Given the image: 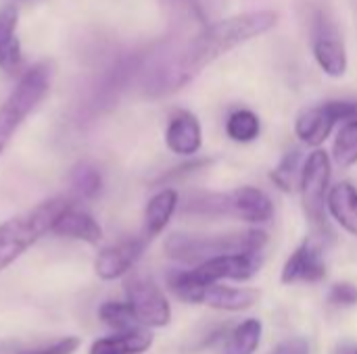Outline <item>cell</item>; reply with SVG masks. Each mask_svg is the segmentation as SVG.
I'll return each instance as SVG.
<instances>
[{"label":"cell","mask_w":357,"mask_h":354,"mask_svg":"<svg viewBox=\"0 0 357 354\" xmlns=\"http://www.w3.org/2000/svg\"><path fill=\"white\" fill-rule=\"evenodd\" d=\"M335 354H357V346L356 344H341V346H337Z\"/></svg>","instance_id":"obj_32"},{"label":"cell","mask_w":357,"mask_h":354,"mask_svg":"<svg viewBox=\"0 0 357 354\" xmlns=\"http://www.w3.org/2000/svg\"><path fill=\"white\" fill-rule=\"evenodd\" d=\"M50 65L38 63L31 69H27L21 79L17 81L15 90L8 94V98L0 106V156L10 144L17 129L23 125V121L36 111V106L44 100V96L50 90Z\"/></svg>","instance_id":"obj_4"},{"label":"cell","mask_w":357,"mask_h":354,"mask_svg":"<svg viewBox=\"0 0 357 354\" xmlns=\"http://www.w3.org/2000/svg\"><path fill=\"white\" fill-rule=\"evenodd\" d=\"M328 184H331V159L324 150H314L301 171V198H303V211L305 217L310 219L312 227L318 232L316 236L328 238L333 236L326 223V211H324V200H328Z\"/></svg>","instance_id":"obj_5"},{"label":"cell","mask_w":357,"mask_h":354,"mask_svg":"<svg viewBox=\"0 0 357 354\" xmlns=\"http://www.w3.org/2000/svg\"><path fill=\"white\" fill-rule=\"evenodd\" d=\"M167 284H169V290L184 303H190V305H201L205 300V294L207 290L192 277L190 269L186 271H174L169 273L167 277Z\"/></svg>","instance_id":"obj_25"},{"label":"cell","mask_w":357,"mask_h":354,"mask_svg":"<svg viewBox=\"0 0 357 354\" xmlns=\"http://www.w3.org/2000/svg\"><path fill=\"white\" fill-rule=\"evenodd\" d=\"M259 300V290L255 288H232V286H211L205 294L203 305L215 309V311H230V313H238V311H247L251 307H255Z\"/></svg>","instance_id":"obj_16"},{"label":"cell","mask_w":357,"mask_h":354,"mask_svg":"<svg viewBox=\"0 0 357 354\" xmlns=\"http://www.w3.org/2000/svg\"><path fill=\"white\" fill-rule=\"evenodd\" d=\"M259 129H261L259 117L247 108L234 111L226 121V134L234 142H253L259 136Z\"/></svg>","instance_id":"obj_23"},{"label":"cell","mask_w":357,"mask_h":354,"mask_svg":"<svg viewBox=\"0 0 357 354\" xmlns=\"http://www.w3.org/2000/svg\"><path fill=\"white\" fill-rule=\"evenodd\" d=\"M73 207L71 200L59 196L36 204L33 209L6 219L0 225V271L15 263L29 246H33L44 234L52 232L59 217Z\"/></svg>","instance_id":"obj_3"},{"label":"cell","mask_w":357,"mask_h":354,"mask_svg":"<svg viewBox=\"0 0 357 354\" xmlns=\"http://www.w3.org/2000/svg\"><path fill=\"white\" fill-rule=\"evenodd\" d=\"M153 344V336L146 330H134L100 338L90 346V354H142Z\"/></svg>","instance_id":"obj_19"},{"label":"cell","mask_w":357,"mask_h":354,"mask_svg":"<svg viewBox=\"0 0 357 354\" xmlns=\"http://www.w3.org/2000/svg\"><path fill=\"white\" fill-rule=\"evenodd\" d=\"M312 50L320 69L331 77H343L347 71V48L335 17L324 8L314 10L312 19Z\"/></svg>","instance_id":"obj_6"},{"label":"cell","mask_w":357,"mask_h":354,"mask_svg":"<svg viewBox=\"0 0 357 354\" xmlns=\"http://www.w3.org/2000/svg\"><path fill=\"white\" fill-rule=\"evenodd\" d=\"M182 215H190L197 219H224L232 217V207H230V194H220V192H197L188 196V200L182 207Z\"/></svg>","instance_id":"obj_18"},{"label":"cell","mask_w":357,"mask_h":354,"mask_svg":"<svg viewBox=\"0 0 357 354\" xmlns=\"http://www.w3.org/2000/svg\"><path fill=\"white\" fill-rule=\"evenodd\" d=\"M337 123H339V119L335 117L328 102H324L320 106H312V108L299 113V117L295 121V134L305 146H320L331 136V131Z\"/></svg>","instance_id":"obj_13"},{"label":"cell","mask_w":357,"mask_h":354,"mask_svg":"<svg viewBox=\"0 0 357 354\" xmlns=\"http://www.w3.org/2000/svg\"><path fill=\"white\" fill-rule=\"evenodd\" d=\"M79 346V340L73 336H67L63 340H56L48 346H40V348H31V351H23L19 354H73Z\"/></svg>","instance_id":"obj_29"},{"label":"cell","mask_w":357,"mask_h":354,"mask_svg":"<svg viewBox=\"0 0 357 354\" xmlns=\"http://www.w3.org/2000/svg\"><path fill=\"white\" fill-rule=\"evenodd\" d=\"M52 234L63 236V238L82 240L86 244H98L102 240V230L96 223V219L92 215H88L86 211H79L75 207H69L59 217L56 225L52 227Z\"/></svg>","instance_id":"obj_14"},{"label":"cell","mask_w":357,"mask_h":354,"mask_svg":"<svg viewBox=\"0 0 357 354\" xmlns=\"http://www.w3.org/2000/svg\"><path fill=\"white\" fill-rule=\"evenodd\" d=\"M301 159H303V152L301 148H293L284 154V159L280 161V165L270 173V179L274 182V186L287 194L295 192L301 184Z\"/></svg>","instance_id":"obj_21"},{"label":"cell","mask_w":357,"mask_h":354,"mask_svg":"<svg viewBox=\"0 0 357 354\" xmlns=\"http://www.w3.org/2000/svg\"><path fill=\"white\" fill-rule=\"evenodd\" d=\"M232 217L247 223H268L274 217V202L270 196L253 186H243L230 192Z\"/></svg>","instance_id":"obj_12"},{"label":"cell","mask_w":357,"mask_h":354,"mask_svg":"<svg viewBox=\"0 0 357 354\" xmlns=\"http://www.w3.org/2000/svg\"><path fill=\"white\" fill-rule=\"evenodd\" d=\"M261 334H264V325L259 319L243 321L228 334L222 354H255L261 344Z\"/></svg>","instance_id":"obj_20"},{"label":"cell","mask_w":357,"mask_h":354,"mask_svg":"<svg viewBox=\"0 0 357 354\" xmlns=\"http://www.w3.org/2000/svg\"><path fill=\"white\" fill-rule=\"evenodd\" d=\"M328 303L335 307H356L357 305V288L349 282L335 284L328 292Z\"/></svg>","instance_id":"obj_28"},{"label":"cell","mask_w":357,"mask_h":354,"mask_svg":"<svg viewBox=\"0 0 357 354\" xmlns=\"http://www.w3.org/2000/svg\"><path fill=\"white\" fill-rule=\"evenodd\" d=\"M326 207L333 219L349 234L357 236V188L349 182L337 184L328 192Z\"/></svg>","instance_id":"obj_15"},{"label":"cell","mask_w":357,"mask_h":354,"mask_svg":"<svg viewBox=\"0 0 357 354\" xmlns=\"http://www.w3.org/2000/svg\"><path fill=\"white\" fill-rule=\"evenodd\" d=\"M270 354H310V344L305 338H289L280 342Z\"/></svg>","instance_id":"obj_31"},{"label":"cell","mask_w":357,"mask_h":354,"mask_svg":"<svg viewBox=\"0 0 357 354\" xmlns=\"http://www.w3.org/2000/svg\"><path fill=\"white\" fill-rule=\"evenodd\" d=\"M261 265V255H224L209 259L195 269H190L192 277L209 290L211 286L224 282V280H234V282H245L251 280Z\"/></svg>","instance_id":"obj_8"},{"label":"cell","mask_w":357,"mask_h":354,"mask_svg":"<svg viewBox=\"0 0 357 354\" xmlns=\"http://www.w3.org/2000/svg\"><path fill=\"white\" fill-rule=\"evenodd\" d=\"M278 17L272 10H251L209 23L172 54L146 69L142 88L151 98L169 96L188 86L207 65L228 54L236 46L268 33Z\"/></svg>","instance_id":"obj_1"},{"label":"cell","mask_w":357,"mask_h":354,"mask_svg":"<svg viewBox=\"0 0 357 354\" xmlns=\"http://www.w3.org/2000/svg\"><path fill=\"white\" fill-rule=\"evenodd\" d=\"M333 159L343 169H349L357 163V119L356 121H347L341 127V131L335 140Z\"/></svg>","instance_id":"obj_24"},{"label":"cell","mask_w":357,"mask_h":354,"mask_svg":"<svg viewBox=\"0 0 357 354\" xmlns=\"http://www.w3.org/2000/svg\"><path fill=\"white\" fill-rule=\"evenodd\" d=\"M146 246V240L140 238H130V240H121L109 248H105L96 261H94V271L100 280H117L123 277L142 257Z\"/></svg>","instance_id":"obj_10"},{"label":"cell","mask_w":357,"mask_h":354,"mask_svg":"<svg viewBox=\"0 0 357 354\" xmlns=\"http://www.w3.org/2000/svg\"><path fill=\"white\" fill-rule=\"evenodd\" d=\"M19 65H21V44H19V38L13 35L0 44V69L6 73H13Z\"/></svg>","instance_id":"obj_27"},{"label":"cell","mask_w":357,"mask_h":354,"mask_svg":"<svg viewBox=\"0 0 357 354\" xmlns=\"http://www.w3.org/2000/svg\"><path fill=\"white\" fill-rule=\"evenodd\" d=\"M266 244L268 234L261 230L230 234H172L163 242V250L169 259L197 267L224 255H261Z\"/></svg>","instance_id":"obj_2"},{"label":"cell","mask_w":357,"mask_h":354,"mask_svg":"<svg viewBox=\"0 0 357 354\" xmlns=\"http://www.w3.org/2000/svg\"><path fill=\"white\" fill-rule=\"evenodd\" d=\"M176 209H178V192L176 190L167 188V190L157 192L149 200L146 211H144V240L159 236L167 227Z\"/></svg>","instance_id":"obj_17"},{"label":"cell","mask_w":357,"mask_h":354,"mask_svg":"<svg viewBox=\"0 0 357 354\" xmlns=\"http://www.w3.org/2000/svg\"><path fill=\"white\" fill-rule=\"evenodd\" d=\"M326 277V261H324V238L310 236L284 263L282 267V284H316Z\"/></svg>","instance_id":"obj_9"},{"label":"cell","mask_w":357,"mask_h":354,"mask_svg":"<svg viewBox=\"0 0 357 354\" xmlns=\"http://www.w3.org/2000/svg\"><path fill=\"white\" fill-rule=\"evenodd\" d=\"M165 144L172 152L180 156H192L195 152H199L203 144V131L199 119L188 111L176 113L165 129Z\"/></svg>","instance_id":"obj_11"},{"label":"cell","mask_w":357,"mask_h":354,"mask_svg":"<svg viewBox=\"0 0 357 354\" xmlns=\"http://www.w3.org/2000/svg\"><path fill=\"white\" fill-rule=\"evenodd\" d=\"M71 186L79 198H94L102 188L100 171L90 163H82L71 173Z\"/></svg>","instance_id":"obj_26"},{"label":"cell","mask_w":357,"mask_h":354,"mask_svg":"<svg viewBox=\"0 0 357 354\" xmlns=\"http://www.w3.org/2000/svg\"><path fill=\"white\" fill-rule=\"evenodd\" d=\"M17 21H19V13L15 6H2L0 8V44L15 35Z\"/></svg>","instance_id":"obj_30"},{"label":"cell","mask_w":357,"mask_h":354,"mask_svg":"<svg viewBox=\"0 0 357 354\" xmlns=\"http://www.w3.org/2000/svg\"><path fill=\"white\" fill-rule=\"evenodd\" d=\"M98 317L105 325H109L111 330H115L117 334H126V332H134L140 330L142 325L138 323L132 307L128 303H115L109 300L98 309Z\"/></svg>","instance_id":"obj_22"},{"label":"cell","mask_w":357,"mask_h":354,"mask_svg":"<svg viewBox=\"0 0 357 354\" xmlns=\"http://www.w3.org/2000/svg\"><path fill=\"white\" fill-rule=\"evenodd\" d=\"M126 296L140 325L165 328L172 321V309L161 288L144 273H132L126 280Z\"/></svg>","instance_id":"obj_7"}]
</instances>
